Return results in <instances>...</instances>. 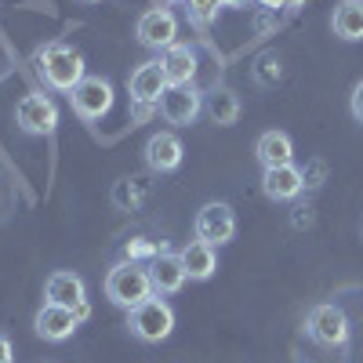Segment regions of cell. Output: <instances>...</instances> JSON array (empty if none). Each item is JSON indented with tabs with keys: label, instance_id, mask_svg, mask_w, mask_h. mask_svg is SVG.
Wrapping results in <instances>:
<instances>
[{
	"label": "cell",
	"instance_id": "cell-14",
	"mask_svg": "<svg viewBox=\"0 0 363 363\" xmlns=\"http://www.w3.org/2000/svg\"><path fill=\"white\" fill-rule=\"evenodd\" d=\"M145 164L153 171H174L182 164V142L171 131H160L145 142Z\"/></svg>",
	"mask_w": 363,
	"mask_h": 363
},
{
	"label": "cell",
	"instance_id": "cell-25",
	"mask_svg": "<svg viewBox=\"0 0 363 363\" xmlns=\"http://www.w3.org/2000/svg\"><path fill=\"white\" fill-rule=\"evenodd\" d=\"M258 8H265V11H277V8H284V0H255Z\"/></svg>",
	"mask_w": 363,
	"mask_h": 363
},
{
	"label": "cell",
	"instance_id": "cell-11",
	"mask_svg": "<svg viewBox=\"0 0 363 363\" xmlns=\"http://www.w3.org/2000/svg\"><path fill=\"white\" fill-rule=\"evenodd\" d=\"M77 327H80L77 309H66V306H55V301H48V306L37 313V335L48 338V342H66Z\"/></svg>",
	"mask_w": 363,
	"mask_h": 363
},
{
	"label": "cell",
	"instance_id": "cell-20",
	"mask_svg": "<svg viewBox=\"0 0 363 363\" xmlns=\"http://www.w3.org/2000/svg\"><path fill=\"white\" fill-rule=\"evenodd\" d=\"M207 113L215 124H236V116H240V99L233 95L229 87H215L207 95Z\"/></svg>",
	"mask_w": 363,
	"mask_h": 363
},
{
	"label": "cell",
	"instance_id": "cell-27",
	"mask_svg": "<svg viewBox=\"0 0 363 363\" xmlns=\"http://www.w3.org/2000/svg\"><path fill=\"white\" fill-rule=\"evenodd\" d=\"M240 0H218V8H236Z\"/></svg>",
	"mask_w": 363,
	"mask_h": 363
},
{
	"label": "cell",
	"instance_id": "cell-18",
	"mask_svg": "<svg viewBox=\"0 0 363 363\" xmlns=\"http://www.w3.org/2000/svg\"><path fill=\"white\" fill-rule=\"evenodd\" d=\"M160 66H164V77L167 84H189L193 73H196V58L189 48H182V44H171L160 58Z\"/></svg>",
	"mask_w": 363,
	"mask_h": 363
},
{
	"label": "cell",
	"instance_id": "cell-26",
	"mask_svg": "<svg viewBox=\"0 0 363 363\" xmlns=\"http://www.w3.org/2000/svg\"><path fill=\"white\" fill-rule=\"evenodd\" d=\"M91 316V306H87V298L80 301V306H77V320H87Z\"/></svg>",
	"mask_w": 363,
	"mask_h": 363
},
{
	"label": "cell",
	"instance_id": "cell-16",
	"mask_svg": "<svg viewBox=\"0 0 363 363\" xmlns=\"http://www.w3.org/2000/svg\"><path fill=\"white\" fill-rule=\"evenodd\" d=\"M44 294H48V301H55V306L77 309L84 301V280L77 277V272H51L48 284H44Z\"/></svg>",
	"mask_w": 363,
	"mask_h": 363
},
{
	"label": "cell",
	"instance_id": "cell-22",
	"mask_svg": "<svg viewBox=\"0 0 363 363\" xmlns=\"http://www.w3.org/2000/svg\"><path fill=\"white\" fill-rule=\"evenodd\" d=\"M160 251L153 247V244H145V240H135V244H128V258L135 262V258H157Z\"/></svg>",
	"mask_w": 363,
	"mask_h": 363
},
{
	"label": "cell",
	"instance_id": "cell-1",
	"mask_svg": "<svg viewBox=\"0 0 363 363\" xmlns=\"http://www.w3.org/2000/svg\"><path fill=\"white\" fill-rule=\"evenodd\" d=\"M106 294L113 306L120 309H135L145 298H153V280H149V269H142L138 262H120L109 269L106 277Z\"/></svg>",
	"mask_w": 363,
	"mask_h": 363
},
{
	"label": "cell",
	"instance_id": "cell-28",
	"mask_svg": "<svg viewBox=\"0 0 363 363\" xmlns=\"http://www.w3.org/2000/svg\"><path fill=\"white\" fill-rule=\"evenodd\" d=\"M87 4H99V0H87Z\"/></svg>",
	"mask_w": 363,
	"mask_h": 363
},
{
	"label": "cell",
	"instance_id": "cell-17",
	"mask_svg": "<svg viewBox=\"0 0 363 363\" xmlns=\"http://www.w3.org/2000/svg\"><path fill=\"white\" fill-rule=\"evenodd\" d=\"M255 153H258L262 167H284L294 160V142L284 131H265L255 145Z\"/></svg>",
	"mask_w": 363,
	"mask_h": 363
},
{
	"label": "cell",
	"instance_id": "cell-13",
	"mask_svg": "<svg viewBox=\"0 0 363 363\" xmlns=\"http://www.w3.org/2000/svg\"><path fill=\"white\" fill-rule=\"evenodd\" d=\"M306 186V174H301L294 164H284V167H265V178H262V189L269 200H294Z\"/></svg>",
	"mask_w": 363,
	"mask_h": 363
},
{
	"label": "cell",
	"instance_id": "cell-8",
	"mask_svg": "<svg viewBox=\"0 0 363 363\" xmlns=\"http://www.w3.org/2000/svg\"><path fill=\"white\" fill-rule=\"evenodd\" d=\"M15 120L29 135H48L58 124V109H55V102L48 95H26L18 102V109H15Z\"/></svg>",
	"mask_w": 363,
	"mask_h": 363
},
{
	"label": "cell",
	"instance_id": "cell-23",
	"mask_svg": "<svg viewBox=\"0 0 363 363\" xmlns=\"http://www.w3.org/2000/svg\"><path fill=\"white\" fill-rule=\"evenodd\" d=\"M352 116L356 120H363V80L356 84V91H352Z\"/></svg>",
	"mask_w": 363,
	"mask_h": 363
},
{
	"label": "cell",
	"instance_id": "cell-4",
	"mask_svg": "<svg viewBox=\"0 0 363 363\" xmlns=\"http://www.w3.org/2000/svg\"><path fill=\"white\" fill-rule=\"evenodd\" d=\"M69 99H73V109L84 116V120H99L113 109V87L109 80L102 77H84L73 91H69Z\"/></svg>",
	"mask_w": 363,
	"mask_h": 363
},
{
	"label": "cell",
	"instance_id": "cell-19",
	"mask_svg": "<svg viewBox=\"0 0 363 363\" xmlns=\"http://www.w3.org/2000/svg\"><path fill=\"white\" fill-rule=\"evenodd\" d=\"M335 33L342 40H363V0H342L335 8Z\"/></svg>",
	"mask_w": 363,
	"mask_h": 363
},
{
	"label": "cell",
	"instance_id": "cell-7",
	"mask_svg": "<svg viewBox=\"0 0 363 363\" xmlns=\"http://www.w3.org/2000/svg\"><path fill=\"white\" fill-rule=\"evenodd\" d=\"M203 109V99L193 84H167V91L160 95V113L171 124H193Z\"/></svg>",
	"mask_w": 363,
	"mask_h": 363
},
{
	"label": "cell",
	"instance_id": "cell-9",
	"mask_svg": "<svg viewBox=\"0 0 363 363\" xmlns=\"http://www.w3.org/2000/svg\"><path fill=\"white\" fill-rule=\"evenodd\" d=\"M178 37V18L167 11V8H153L138 18V40L145 48H157V51H167Z\"/></svg>",
	"mask_w": 363,
	"mask_h": 363
},
{
	"label": "cell",
	"instance_id": "cell-3",
	"mask_svg": "<svg viewBox=\"0 0 363 363\" xmlns=\"http://www.w3.org/2000/svg\"><path fill=\"white\" fill-rule=\"evenodd\" d=\"M128 327L142 342H164L174 330V313H171V306L160 294H153V298H145L142 306L128 309Z\"/></svg>",
	"mask_w": 363,
	"mask_h": 363
},
{
	"label": "cell",
	"instance_id": "cell-12",
	"mask_svg": "<svg viewBox=\"0 0 363 363\" xmlns=\"http://www.w3.org/2000/svg\"><path fill=\"white\" fill-rule=\"evenodd\" d=\"M149 280H153V294H174L182 284H186V265H182V255L160 251L153 262H149Z\"/></svg>",
	"mask_w": 363,
	"mask_h": 363
},
{
	"label": "cell",
	"instance_id": "cell-15",
	"mask_svg": "<svg viewBox=\"0 0 363 363\" xmlns=\"http://www.w3.org/2000/svg\"><path fill=\"white\" fill-rule=\"evenodd\" d=\"M182 255V265H186V277L189 280H211L218 269V258H215V247L203 244V240H193L178 251Z\"/></svg>",
	"mask_w": 363,
	"mask_h": 363
},
{
	"label": "cell",
	"instance_id": "cell-24",
	"mask_svg": "<svg viewBox=\"0 0 363 363\" xmlns=\"http://www.w3.org/2000/svg\"><path fill=\"white\" fill-rule=\"evenodd\" d=\"M11 356H15V352H11V342L0 335V363H11Z\"/></svg>",
	"mask_w": 363,
	"mask_h": 363
},
{
	"label": "cell",
	"instance_id": "cell-10",
	"mask_svg": "<svg viewBox=\"0 0 363 363\" xmlns=\"http://www.w3.org/2000/svg\"><path fill=\"white\" fill-rule=\"evenodd\" d=\"M167 91V77L160 62H145L131 73V99L135 106H160V95Z\"/></svg>",
	"mask_w": 363,
	"mask_h": 363
},
{
	"label": "cell",
	"instance_id": "cell-21",
	"mask_svg": "<svg viewBox=\"0 0 363 363\" xmlns=\"http://www.w3.org/2000/svg\"><path fill=\"white\" fill-rule=\"evenodd\" d=\"M186 8L193 22H211L218 15V0H186Z\"/></svg>",
	"mask_w": 363,
	"mask_h": 363
},
{
	"label": "cell",
	"instance_id": "cell-6",
	"mask_svg": "<svg viewBox=\"0 0 363 363\" xmlns=\"http://www.w3.org/2000/svg\"><path fill=\"white\" fill-rule=\"evenodd\" d=\"M309 338L320 342V345H342L349 338V320L338 306H330V301H323V306H313L309 313Z\"/></svg>",
	"mask_w": 363,
	"mask_h": 363
},
{
	"label": "cell",
	"instance_id": "cell-2",
	"mask_svg": "<svg viewBox=\"0 0 363 363\" xmlns=\"http://www.w3.org/2000/svg\"><path fill=\"white\" fill-rule=\"evenodd\" d=\"M37 62H40L44 80L55 91H73L84 80V55L73 51L69 44H44L37 51Z\"/></svg>",
	"mask_w": 363,
	"mask_h": 363
},
{
	"label": "cell",
	"instance_id": "cell-5",
	"mask_svg": "<svg viewBox=\"0 0 363 363\" xmlns=\"http://www.w3.org/2000/svg\"><path fill=\"white\" fill-rule=\"evenodd\" d=\"M236 236V215L229 203H207L200 215H196V240L211 247H222Z\"/></svg>",
	"mask_w": 363,
	"mask_h": 363
}]
</instances>
